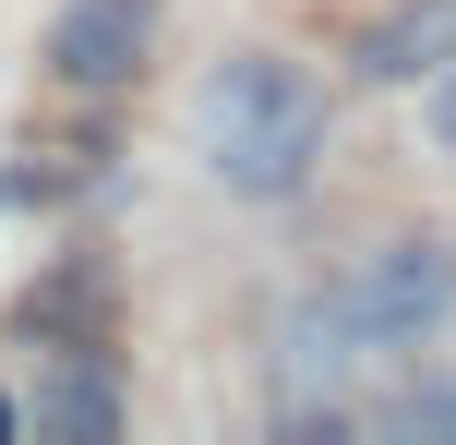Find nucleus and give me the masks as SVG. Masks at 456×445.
<instances>
[{
  "label": "nucleus",
  "instance_id": "nucleus-1",
  "mask_svg": "<svg viewBox=\"0 0 456 445\" xmlns=\"http://www.w3.org/2000/svg\"><path fill=\"white\" fill-rule=\"evenodd\" d=\"M324 85L300 61H276V48H228V61L192 85V144H205L216 193H240V205H289L300 181L324 169Z\"/></svg>",
  "mask_w": 456,
  "mask_h": 445
},
{
  "label": "nucleus",
  "instance_id": "nucleus-2",
  "mask_svg": "<svg viewBox=\"0 0 456 445\" xmlns=\"http://www.w3.org/2000/svg\"><path fill=\"white\" fill-rule=\"evenodd\" d=\"M337 313L372 337V361H420L433 337L456 326V241L444 229H409V241H372L361 265H337Z\"/></svg>",
  "mask_w": 456,
  "mask_h": 445
},
{
  "label": "nucleus",
  "instance_id": "nucleus-3",
  "mask_svg": "<svg viewBox=\"0 0 456 445\" xmlns=\"http://www.w3.org/2000/svg\"><path fill=\"white\" fill-rule=\"evenodd\" d=\"M265 374H276V422L289 433H348L361 385H372V337L337 313V289H300L265 337Z\"/></svg>",
  "mask_w": 456,
  "mask_h": 445
},
{
  "label": "nucleus",
  "instance_id": "nucleus-4",
  "mask_svg": "<svg viewBox=\"0 0 456 445\" xmlns=\"http://www.w3.org/2000/svg\"><path fill=\"white\" fill-rule=\"evenodd\" d=\"M157 24H168V0H61L48 72H61V85H133V72L157 61Z\"/></svg>",
  "mask_w": 456,
  "mask_h": 445
},
{
  "label": "nucleus",
  "instance_id": "nucleus-5",
  "mask_svg": "<svg viewBox=\"0 0 456 445\" xmlns=\"http://www.w3.org/2000/svg\"><path fill=\"white\" fill-rule=\"evenodd\" d=\"M444 61H456V0H396V12L361 24V48H348L361 85H433Z\"/></svg>",
  "mask_w": 456,
  "mask_h": 445
},
{
  "label": "nucleus",
  "instance_id": "nucleus-6",
  "mask_svg": "<svg viewBox=\"0 0 456 445\" xmlns=\"http://www.w3.org/2000/svg\"><path fill=\"white\" fill-rule=\"evenodd\" d=\"M120 422H133V409H120V374L109 361H48L37 374V398H24V433H61V445H109Z\"/></svg>",
  "mask_w": 456,
  "mask_h": 445
},
{
  "label": "nucleus",
  "instance_id": "nucleus-7",
  "mask_svg": "<svg viewBox=\"0 0 456 445\" xmlns=\"http://www.w3.org/2000/svg\"><path fill=\"white\" fill-rule=\"evenodd\" d=\"M372 433H396V445H456V361H420V374L372 409Z\"/></svg>",
  "mask_w": 456,
  "mask_h": 445
},
{
  "label": "nucleus",
  "instance_id": "nucleus-8",
  "mask_svg": "<svg viewBox=\"0 0 456 445\" xmlns=\"http://www.w3.org/2000/svg\"><path fill=\"white\" fill-rule=\"evenodd\" d=\"M96 313H109V277L85 265V277H48L37 301H24V326H96Z\"/></svg>",
  "mask_w": 456,
  "mask_h": 445
},
{
  "label": "nucleus",
  "instance_id": "nucleus-9",
  "mask_svg": "<svg viewBox=\"0 0 456 445\" xmlns=\"http://www.w3.org/2000/svg\"><path fill=\"white\" fill-rule=\"evenodd\" d=\"M420 133H433V157H456V61L420 85Z\"/></svg>",
  "mask_w": 456,
  "mask_h": 445
},
{
  "label": "nucleus",
  "instance_id": "nucleus-10",
  "mask_svg": "<svg viewBox=\"0 0 456 445\" xmlns=\"http://www.w3.org/2000/svg\"><path fill=\"white\" fill-rule=\"evenodd\" d=\"M0 433H24V409H12V398H0Z\"/></svg>",
  "mask_w": 456,
  "mask_h": 445
}]
</instances>
